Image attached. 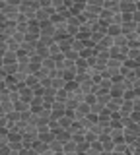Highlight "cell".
I'll use <instances>...</instances> for the list:
<instances>
[{
    "instance_id": "52a82bcc",
    "label": "cell",
    "mask_w": 140,
    "mask_h": 155,
    "mask_svg": "<svg viewBox=\"0 0 140 155\" xmlns=\"http://www.w3.org/2000/svg\"><path fill=\"white\" fill-rule=\"evenodd\" d=\"M27 33L39 37V21H35V19H27Z\"/></svg>"
},
{
    "instance_id": "3957f363",
    "label": "cell",
    "mask_w": 140,
    "mask_h": 155,
    "mask_svg": "<svg viewBox=\"0 0 140 155\" xmlns=\"http://www.w3.org/2000/svg\"><path fill=\"white\" fill-rule=\"evenodd\" d=\"M64 103L62 101H53L51 103V118H59V116L64 114Z\"/></svg>"
},
{
    "instance_id": "9a60e30c",
    "label": "cell",
    "mask_w": 140,
    "mask_h": 155,
    "mask_svg": "<svg viewBox=\"0 0 140 155\" xmlns=\"http://www.w3.org/2000/svg\"><path fill=\"white\" fill-rule=\"evenodd\" d=\"M66 4H64V0H51V8L55 10V12H59V10H62Z\"/></svg>"
},
{
    "instance_id": "30bf717a",
    "label": "cell",
    "mask_w": 140,
    "mask_h": 155,
    "mask_svg": "<svg viewBox=\"0 0 140 155\" xmlns=\"http://www.w3.org/2000/svg\"><path fill=\"white\" fill-rule=\"evenodd\" d=\"M105 33H107V35H111V37L119 35V33H121V25H119V23H109V25L105 27Z\"/></svg>"
},
{
    "instance_id": "277c9868",
    "label": "cell",
    "mask_w": 140,
    "mask_h": 155,
    "mask_svg": "<svg viewBox=\"0 0 140 155\" xmlns=\"http://www.w3.org/2000/svg\"><path fill=\"white\" fill-rule=\"evenodd\" d=\"M138 10V4L132 0H119V12H134Z\"/></svg>"
},
{
    "instance_id": "8fae6325",
    "label": "cell",
    "mask_w": 140,
    "mask_h": 155,
    "mask_svg": "<svg viewBox=\"0 0 140 155\" xmlns=\"http://www.w3.org/2000/svg\"><path fill=\"white\" fill-rule=\"evenodd\" d=\"M33 54H37L43 60V58L45 56H49V48L47 47H43V45H39V43H37V47H35V51H33Z\"/></svg>"
},
{
    "instance_id": "4fadbf2b",
    "label": "cell",
    "mask_w": 140,
    "mask_h": 155,
    "mask_svg": "<svg viewBox=\"0 0 140 155\" xmlns=\"http://www.w3.org/2000/svg\"><path fill=\"white\" fill-rule=\"evenodd\" d=\"M49 151H59V153H62V143L56 138H53L51 142H49Z\"/></svg>"
},
{
    "instance_id": "5bb4252c",
    "label": "cell",
    "mask_w": 140,
    "mask_h": 155,
    "mask_svg": "<svg viewBox=\"0 0 140 155\" xmlns=\"http://www.w3.org/2000/svg\"><path fill=\"white\" fill-rule=\"evenodd\" d=\"M103 8L115 12V10H119V0H103Z\"/></svg>"
},
{
    "instance_id": "7a4b0ae2",
    "label": "cell",
    "mask_w": 140,
    "mask_h": 155,
    "mask_svg": "<svg viewBox=\"0 0 140 155\" xmlns=\"http://www.w3.org/2000/svg\"><path fill=\"white\" fill-rule=\"evenodd\" d=\"M0 12L4 14L6 19H16L18 14H20V10H18V6H12V4H4V6L0 8Z\"/></svg>"
},
{
    "instance_id": "2e32d148",
    "label": "cell",
    "mask_w": 140,
    "mask_h": 155,
    "mask_svg": "<svg viewBox=\"0 0 140 155\" xmlns=\"http://www.w3.org/2000/svg\"><path fill=\"white\" fill-rule=\"evenodd\" d=\"M127 153L136 155V153H138V142H128V143H127Z\"/></svg>"
},
{
    "instance_id": "8992f818",
    "label": "cell",
    "mask_w": 140,
    "mask_h": 155,
    "mask_svg": "<svg viewBox=\"0 0 140 155\" xmlns=\"http://www.w3.org/2000/svg\"><path fill=\"white\" fill-rule=\"evenodd\" d=\"M113 45H115V47H119V48H127V45H128L127 35H123V33L115 35V37H113Z\"/></svg>"
},
{
    "instance_id": "5b68a950",
    "label": "cell",
    "mask_w": 140,
    "mask_h": 155,
    "mask_svg": "<svg viewBox=\"0 0 140 155\" xmlns=\"http://www.w3.org/2000/svg\"><path fill=\"white\" fill-rule=\"evenodd\" d=\"M121 101H123V99H115V97H111V99L107 101V103H105V109H107L109 113H119Z\"/></svg>"
},
{
    "instance_id": "9c48e42d",
    "label": "cell",
    "mask_w": 140,
    "mask_h": 155,
    "mask_svg": "<svg viewBox=\"0 0 140 155\" xmlns=\"http://www.w3.org/2000/svg\"><path fill=\"white\" fill-rule=\"evenodd\" d=\"M4 43H6V51H14V52H16L18 48L22 47V45H20V43H18V41H16V39H14L12 35L8 37V39H6V41H4Z\"/></svg>"
},
{
    "instance_id": "7c38bea8",
    "label": "cell",
    "mask_w": 140,
    "mask_h": 155,
    "mask_svg": "<svg viewBox=\"0 0 140 155\" xmlns=\"http://www.w3.org/2000/svg\"><path fill=\"white\" fill-rule=\"evenodd\" d=\"M23 84H26L27 87H35L37 84H39V78H37L35 74H27L26 80H23Z\"/></svg>"
},
{
    "instance_id": "6da1fadb",
    "label": "cell",
    "mask_w": 140,
    "mask_h": 155,
    "mask_svg": "<svg viewBox=\"0 0 140 155\" xmlns=\"http://www.w3.org/2000/svg\"><path fill=\"white\" fill-rule=\"evenodd\" d=\"M39 35H53L55 37V23L51 19H45V21H39ZM56 41V39H55Z\"/></svg>"
},
{
    "instance_id": "ba28073f",
    "label": "cell",
    "mask_w": 140,
    "mask_h": 155,
    "mask_svg": "<svg viewBox=\"0 0 140 155\" xmlns=\"http://www.w3.org/2000/svg\"><path fill=\"white\" fill-rule=\"evenodd\" d=\"M62 153H76V142L72 138L62 143Z\"/></svg>"
}]
</instances>
